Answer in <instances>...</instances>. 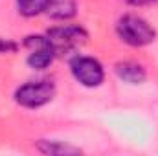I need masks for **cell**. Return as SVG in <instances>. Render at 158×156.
Listing matches in <instances>:
<instances>
[{
  "label": "cell",
  "instance_id": "30bf717a",
  "mask_svg": "<svg viewBox=\"0 0 158 156\" xmlns=\"http://www.w3.org/2000/svg\"><path fill=\"white\" fill-rule=\"evenodd\" d=\"M19 50V44L15 40L0 39V53H15Z\"/></svg>",
  "mask_w": 158,
  "mask_h": 156
},
{
  "label": "cell",
  "instance_id": "277c9868",
  "mask_svg": "<svg viewBox=\"0 0 158 156\" xmlns=\"http://www.w3.org/2000/svg\"><path fill=\"white\" fill-rule=\"evenodd\" d=\"M70 70H72V76L76 77V81H79L83 86H88V88L99 86L105 79L101 63L94 57H88V55L74 57L70 63Z\"/></svg>",
  "mask_w": 158,
  "mask_h": 156
},
{
  "label": "cell",
  "instance_id": "3957f363",
  "mask_svg": "<svg viewBox=\"0 0 158 156\" xmlns=\"http://www.w3.org/2000/svg\"><path fill=\"white\" fill-rule=\"evenodd\" d=\"M46 37L50 39L57 53H68V51L77 50L79 46H83L88 39V33L81 26L63 24V26H55V28L48 30Z\"/></svg>",
  "mask_w": 158,
  "mask_h": 156
},
{
  "label": "cell",
  "instance_id": "8fae6325",
  "mask_svg": "<svg viewBox=\"0 0 158 156\" xmlns=\"http://www.w3.org/2000/svg\"><path fill=\"white\" fill-rule=\"evenodd\" d=\"M131 6H149V4H155L158 0H127Z\"/></svg>",
  "mask_w": 158,
  "mask_h": 156
},
{
  "label": "cell",
  "instance_id": "7a4b0ae2",
  "mask_svg": "<svg viewBox=\"0 0 158 156\" xmlns=\"http://www.w3.org/2000/svg\"><path fill=\"white\" fill-rule=\"evenodd\" d=\"M55 96V84L52 81H30L17 88L15 101L24 109H39L50 103Z\"/></svg>",
  "mask_w": 158,
  "mask_h": 156
},
{
  "label": "cell",
  "instance_id": "9c48e42d",
  "mask_svg": "<svg viewBox=\"0 0 158 156\" xmlns=\"http://www.w3.org/2000/svg\"><path fill=\"white\" fill-rule=\"evenodd\" d=\"M39 151L44 154H76V153H79V149L63 145L59 142H40Z\"/></svg>",
  "mask_w": 158,
  "mask_h": 156
},
{
  "label": "cell",
  "instance_id": "ba28073f",
  "mask_svg": "<svg viewBox=\"0 0 158 156\" xmlns=\"http://www.w3.org/2000/svg\"><path fill=\"white\" fill-rule=\"evenodd\" d=\"M44 6H46V0H17L19 13L22 17H37L44 13Z\"/></svg>",
  "mask_w": 158,
  "mask_h": 156
},
{
  "label": "cell",
  "instance_id": "52a82bcc",
  "mask_svg": "<svg viewBox=\"0 0 158 156\" xmlns=\"http://www.w3.org/2000/svg\"><path fill=\"white\" fill-rule=\"evenodd\" d=\"M116 74L121 81L125 83H131V84H140L143 83L147 74H145V68L134 61H123L116 64Z\"/></svg>",
  "mask_w": 158,
  "mask_h": 156
},
{
  "label": "cell",
  "instance_id": "5b68a950",
  "mask_svg": "<svg viewBox=\"0 0 158 156\" xmlns=\"http://www.w3.org/2000/svg\"><path fill=\"white\" fill-rule=\"evenodd\" d=\"M24 46L30 50L26 63L33 70H44V68H48L53 63L55 55H57L55 48L52 46V42H50V39L46 35H30L24 40Z\"/></svg>",
  "mask_w": 158,
  "mask_h": 156
},
{
  "label": "cell",
  "instance_id": "6da1fadb",
  "mask_svg": "<svg viewBox=\"0 0 158 156\" xmlns=\"http://www.w3.org/2000/svg\"><path fill=\"white\" fill-rule=\"evenodd\" d=\"M116 33L125 44L136 46V48L151 44L156 37V31L153 30V26L136 15H123L116 24Z\"/></svg>",
  "mask_w": 158,
  "mask_h": 156
},
{
  "label": "cell",
  "instance_id": "8992f818",
  "mask_svg": "<svg viewBox=\"0 0 158 156\" xmlns=\"http://www.w3.org/2000/svg\"><path fill=\"white\" fill-rule=\"evenodd\" d=\"M44 13L53 20H70L77 13L76 0H46Z\"/></svg>",
  "mask_w": 158,
  "mask_h": 156
}]
</instances>
